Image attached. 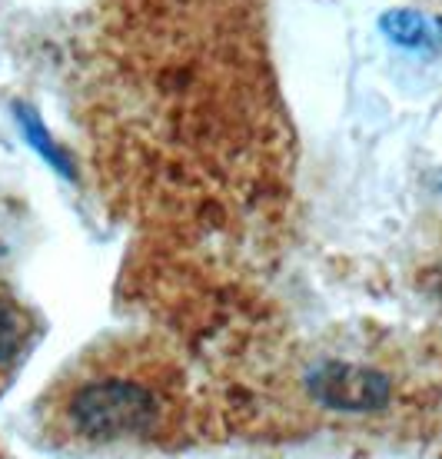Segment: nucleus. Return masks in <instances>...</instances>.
<instances>
[{
	"label": "nucleus",
	"mask_w": 442,
	"mask_h": 459,
	"mask_svg": "<svg viewBox=\"0 0 442 459\" xmlns=\"http://www.w3.org/2000/svg\"><path fill=\"white\" fill-rule=\"evenodd\" d=\"M186 416V377L157 340H107L60 369L37 429L67 456H117L170 443Z\"/></svg>",
	"instance_id": "1"
},
{
	"label": "nucleus",
	"mask_w": 442,
	"mask_h": 459,
	"mask_svg": "<svg viewBox=\"0 0 442 459\" xmlns=\"http://www.w3.org/2000/svg\"><path fill=\"white\" fill-rule=\"evenodd\" d=\"M403 363L369 340H323L286 369V403L316 423H356L386 413L403 393Z\"/></svg>",
	"instance_id": "2"
},
{
	"label": "nucleus",
	"mask_w": 442,
	"mask_h": 459,
	"mask_svg": "<svg viewBox=\"0 0 442 459\" xmlns=\"http://www.w3.org/2000/svg\"><path fill=\"white\" fill-rule=\"evenodd\" d=\"M34 340H37V323L30 316V310L0 283V393L7 390L13 373L21 369V363L27 359Z\"/></svg>",
	"instance_id": "3"
}]
</instances>
